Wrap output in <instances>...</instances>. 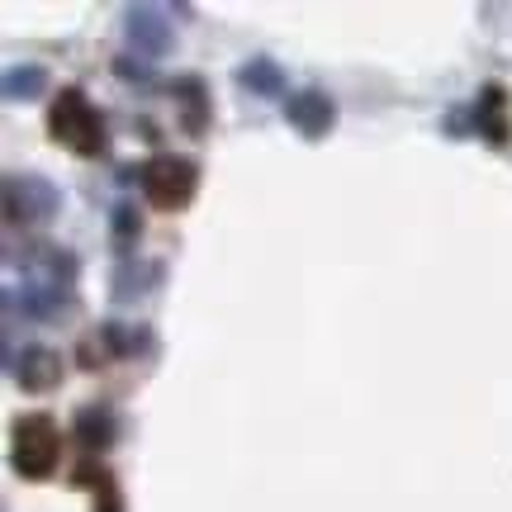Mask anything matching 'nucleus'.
Listing matches in <instances>:
<instances>
[{"instance_id": "11", "label": "nucleus", "mask_w": 512, "mask_h": 512, "mask_svg": "<svg viewBox=\"0 0 512 512\" xmlns=\"http://www.w3.org/2000/svg\"><path fill=\"white\" fill-rule=\"evenodd\" d=\"M48 91V72L43 67H10L5 72V100H38V95Z\"/></svg>"}, {"instance_id": "1", "label": "nucleus", "mask_w": 512, "mask_h": 512, "mask_svg": "<svg viewBox=\"0 0 512 512\" xmlns=\"http://www.w3.org/2000/svg\"><path fill=\"white\" fill-rule=\"evenodd\" d=\"M48 133H53L62 147H72L76 157H100V152H105V119L95 114V105L76 91V86H67V91L53 100Z\"/></svg>"}, {"instance_id": "9", "label": "nucleus", "mask_w": 512, "mask_h": 512, "mask_svg": "<svg viewBox=\"0 0 512 512\" xmlns=\"http://www.w3.org/2000/svg\"><path fill=\"white\" fill-rule=\"evenodd\" d=\"M114 437H119V418H114L105 403H91V408L76 413V441H81V446L105 451V446H114Z\"/></svg>"}, {"instance_id": "16", "label": "nucleus", "mask_w": 512, "mask_h": 512, "mask_svg": "<svg viewBox=\"0 0 512 512\" xmlns=\"http://www.w3.org/2000/svg\"><path fill=\"white\" fill-rule=\"evenodd\" d=\"M114 72L124 76V81H147V76H152V72H147V67H133L128 57H119V62H114Z\"/></svg>"}, {"instance_id": "10", "label": "nucleus", "mask_w": 512, "mask_h": 512, "mask_svg": "<svg viewBox=\"0 0 512 512\" xmlns=\"http://www.w3.org/2000/svg\"><path fill=\"white\" fill-rule=\"evenodd\" d=\"M176 100H181L185 133H195V138H200L204 128H209V100H204V81H200V76H185V81H176Z\"/></svg>"}, {"instance_id": "13", "label": "nucleus", "mask_w": 512, "mask_h": 512, "mask_svg": "<svg viewBox=\"0 0 512 512\" xmlns=\"http://www.w3.org/2000/svg\"><path fill=\"white\" fill-rule=\"evenodd\" d=\"M100 337H105V347H110L114 356H138V351L147 347V332L143 328H128V323H105V328H100Z\"/></svg>"}, {"instance_id": "3", "label": "nucleus", "mask_w": 512, "mask_h": 512, "mask_svg": "<svg viewBox=\"0 0 512 512\" xmlns=\"http://www.w3.org/2000/svg\"><path fill=\"white\" fill-rule=\"evenodd\" d=\"M143 176V195L157 209H185L195 200V185H200V166L190 157H176V152H162L138 171Z\"/></svg>"}, {"instance_id": "5", "label": "nucleus", "mask_w": 512, "mask_h": 512, "mask_svg": "<svg viewBox=\"0 0 512 512\" xmlns=\"http://www.w3.org/2000/svg\"><path fill=\"white\" fill-rule=\"evenodd\" d=\"M285 119H290L304 138H323L332 128V119H337V105H332L323 91H299L285 100Z\"/></svg>"}, {"instance_id": "4", "label": "nucleus", "mask_w": 512, "mask_h": 512, "mask_svg": "<svg viewBox=\"0 0 512 512\" xmlns=\"http://www.w3.org/2000/svg\"><path fill=\"white\" fill-rule=\"evenodd\" d=\"M5 214L10 223H43L57 214V185L48 176H34V171H24V176H10L5 181Z\"/></svg>"}, {"instance_id": "14", "label": "nucleus", "mask_w": 512, "mask_h": 512, "mask_svg": "<svg viewBox=\"0 0 512 512\" xmlns=\"http://www.w3.org/2000/svg\"><path fill=\"white\" fill-rule=\"evenodd\" d=\"M138 228H143V223H138V209H133V204H119V209H114V233H119V242H133Z\"/></svg>"}, {"instance_id": "6", "label": "nucleus", "mask_w": 512, "mask_h": 512, "mask_svg": "<svg viewBox=\"0 0 512 512\" xmlns=\"http://www.w3.org/2000/svg\"><path fill=\"white\" fill-rule=\"evenodd\" d=\"M128 43L133 48H143V53L162 57L171 48V24L157 5H138V10H128Z\"/></svg>"}, {"instance_id": "7", "label": "nucleus", "mask_w": 512, "mask_h": 512, "mask_svg": "<svg viewBox=\"0 0 512 512\" xmlns=\"http://www.w3.org/2000/svg\"><path fill=\"white\" fill-rule=\"evenodd\" d=\"M15 380L24 384L29 394H48V389H57V380H62V356L48 347H29L15 361Z\"/></svg>"}, {"instance_id": "8", "label": "nucleus", "mask_w": 512, "mask_h": 512, "mask_svg": "<svg viewBox=\"0 0 512 512\" xmlns=\"http://www.w3.org/2000/svg\"><path fill=\"white\" fill-rule=\"evenodd\" d=\"M475 124H479V133L489 138V143H508V91L503 86H484L479 91V105H475Z\"/></svg>"}, {"instance_id": "12", "label": "nucleus", "mask_w": 512, "mask_h": 512, "mask_svg": "<svg viewBox=\"0 0 512 512\" xmlns=\"http://www.w3.org/2000/svg\"><path fill=\"white\" fill-rule=\"evenodd\" d=\"M238 81L252 95H280V91H285V76H280V67H275V62H266V57L247 62V67L238 72Z\"/></svg>"}, {"instance_id": "17", "label": "nucleus", "mask_w": 512, "mask_h": 512, "mask_svg": "<svg viewBox=\"0 0 512 512\" xmlns=\"http://www.w3.org/2000/svg\"><path fill=\"white\" fill-rule=\"evenodd\" d=\"M124 503H119V494H114V484H105L100 489V498H95V512H119Z\"/></svg>"}, {"instance_id": "2", "label": "nucleus", "mask_w": 512, "mask_h": 512, "mask_svg": "<svg viewBox=\"0 0 512 512\" xmlns=\"http://www.w3.org/2000/svg\"><path fill=\"white\" fill-rule=\"evenodd\" d=\"M10 437H15L10 460H15V470L24 479H48L57 470V460H62V432H57V422L48 413H24Z\"/></svg>"}, {"instance_id": "15", "label": "nucleus", "mask_w": 512, "mask_h": 512, "mask_svg": "<svg viewBox=\"0 0 512 512\" xmlns=\"http://www.w3.org/2000/svg\"><path fill=\"white\" fill-rule=\"evenodd\" d=\"M76 484H81V489H105V484H114V475L105 465L86 460V465H76Z\"/></svg>"}]
</instances>
